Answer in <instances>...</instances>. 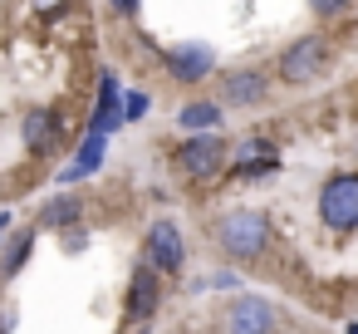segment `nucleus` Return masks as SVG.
<instances>
[{
  "instance_id": "f257e3e1",
  "label": "nucleus",
  "mask_w": 358,
  "mask_h": 334,
  "mask_svg": "<svg viewBox=\"0 0 358 334\" xmlns=\"http://www.w3.org/2000/svg\"><path fill=\"white\" fill-rule=\"evenodd\" d=\"M216 246H221L231 260H241V265L260 260V256L275 246V221H270V211H260V207H236V211H226V216L216 221Z\"/></svg>"
},
{
  "instance_id": "f03ea898",
  "label": "nucleus",
  "mask_w": 358,
  "mask_h": 334,
  "mask_svg": "<svg viewBox=\"0 0 358 334\" xmlns=\"http://www.w3.org/2000/svg\"><path fill=\"white\" fill-rule=\"evenodd\" d=\"M329 60H334V50H329V35H299V40H289L285 50H280V60H275V84H285V89H309V84H319L324 74H329Z\"/></svg>"
},
{
  "instance_id": "7ed1b4c3",
  "label": "nucleus",
  "mask_w": 358,
  "mask_h": 334,
  "mask_svg": "<svg viewBox=\"0 0 358 334\" xmlns=\"http://www.w3.org/2000/svg\"><path fill=\"white\" fill-rule=\"evenodd\" d=\"M226 167H231V148H226V138H216V133H192V138H182V143L172 148V172H177L182 182H192V187L216 182Z\"/></svg>"
},
{
  "instance_id": "20e7f679",
  "label": "nucleus",
  "mask_w": 358,
  "mask_h": 334,
  "mask_svg": "<svg viewBox=\"0 0 358 334\" xmlns=\"http://www.w3.org/2000/svg\"><path fill=\"white\" fill-rule=\"evenodd\" d=\"M319 221L334 231V236H348L358 231V172H334L324 187H319Z\"/></svg>"
},
{
  "instance_id": "39448f33",
  "label": "nucleus",
  "mask_w": 358,
  "mask_h": 334,
  "mask_svg": "<svg viewBox=\"0 0 358 334\" xmlns=\"http://www.w3.org/2000/svg\"><path fill=\"white\" fill-rule=\"evenodd\" d=\"M143 260L157 275H182V265H187V236H182V226L167 221V216L152 221L148 236H143Z\"/></svg>"
},
{
  "instance_id": "423d86ee",
  "label": "nucleus",
  "mask_w": 358,
  "mask_h": 334,
  "mask_svg": "<svg viewBox=\"0 0 358 334\" xmlns=\"http://www.w3.org/2000/svg\"><path fill=\"white\" fill-rule=\"evenodd\" d=\"M162 280H167V275H157L148 260L133 265L128 290H123V319H128V324H148V319L157 314V305H162Z\"/></svg>"
},
{
  "instance_id": "0eeeda50",
  "label": "nucleus",
  "mask_w": 358,
  "mask_h": 334,
  "mask_svg": "<svg viewBox=\"0 0 358 334\" xmlns=\"http://www.w3.org/2000/svg\"><path fill=\"white\" fill-rule=\"evenodd\" d=\"M128 94H123V79L113 74V69H103L99 74V94H94V118H89V128L84 133H99V138H108V133H118L123 123H128Z\"/></svg>"
},
{
  "instance_id": "6e6552de",
  "label": "nucleus",
  "mask_w": 358,
  "mask_h": 334,
  "mask_svg": "<svg viewBox=\"0 0 358 334\" xmlns=\"http://www.w3.org/2000/svg\"><path fill=\"white\" fill-rule=\"evenodd\" d=\"M270 172H280V148L270 138L250 133L231 148V177L236 182H255V177H270Z\"/></svg>"
},
{
  "instance_id": "1a4fd4ad",
  "label": "nucleus",
  "mask_w": 358,
  "mask_h": 334,
  "mask_svg": "<svg viewBox=\"0 0 358 334\" xmlns=\"http://www.w3.org/2000/svg\"><path fill=\"white\" fill-rule=\"evenodd\" d=\"M280 314L265 295H231L226 305V334H275Z\"/></svg>"
},
{
  "instance_id": "9d476101",
  "label": "nucleus",
  "mask_w": 358,
  "mask_h": 334,
  "mask_svg": "<svg viewBox=\"0 0 358 334\" xmlns=\"http://www.w3.org/2000/svg\"><path fill=\"white\" fill-rule=\"evenodd\" d=\"M270 99V69L260 64H241L221 79V104L226 109H260Z\"/></svg>"
},
{
  "instance_id": "9b49d317",
  "label": "nucleus",
  "mask_w": 358,
  "mask_h": 334,
  "mask_svg": "<svg viewBox=\"0 0 358 334\" xmlns=\"http://www.w3.org/2000/svg\"><path fill=\"white\" fill-rule=\"evenodd\" d=\"M162 69H167V79H177V84H201V79H211V69H216V50L201 45V40L177 45V50H162Z\"/></svg>"
},
{
  "instance_id": "f8f14e48",
  "label": "nucleus",
  "mask_w": 358,
  "mask_h": 334,
  "mask_svg": "<svg viewBox=\"0 0 358 334\" xmlns=\"http://www.w3.org/2000/svg\"><path fill=\"white\" fill-rule=\"evenodd\" d=\"M103 153H108V138L84 133V138H79V148H74V162H64L55 182H59V187H79V182H89V177L103 167Z\"/></svg>"
},
{
  "instance_id": "ddd939ff",
  "label": "nucleus",
  "mask_w": 358,
  "mask_h": 334,
  "mask_svg": "<svg viewBox=\"0 0 358 334\" xmlns=\"http://www.w3.org/2000/svg\"><path fill=\"white\" fill-rule=\"evenodd\" d=\"M59 133H64V118H59V109H50V104L30 109L25 123H20V138H25L30 153H50V148L59 143Z\"/></svg>"
},
{
  "instance_id": "4468645a",
  "label": "nucleus",
  "mask_w": 358,
  "mask_h": 334,
  "mask_svg": "<svg viewBox=\"0 0 358 334\" xmlns=\"http://www.w3.org/2000/svg\"><path fill=\"white\" fill-rule=\"evenodd\" d=\"M79 216H84V197H79V192H59V197H50V202L35 211V226H40V231H74Z\"/></svg>"
},
{
  "instance_id": "2eb2a0df",
  "label": "nucleus",
  "mask_w": 358,
  "mask_h": 334,
  "mask_svg": "<svg viewBox=\"0 0 358 334\" xmlns=\"http://www.w3.org/2000/svg\"><path fill=\"white\" fill-rule=\"evenodd\" d=\"M221 113H226L221 99H192V104L177 109V128H182L187 138H192V133H216V128H221Z\"/></svg>"
},
{
  "instance_id": "dca6fc26",
  "label": "nucleus",
  "mask_w": 358,
  "mask_h": 334,
  "mask_svg": "<svg viewBox=\"0 0 358 334\" xmlns=\"http://www.w3.org/2000/svg\"><path fill=\"white\" fill-rule=\"evenodd\" d=\"M35 231H40V226H25V231H15V236L6 241V251H0V285H10V280L25 270V260H30V251H35Z\"/></svg>"
},
{
  "instance_id": "f3484780",
  "label": "nucleus",
  "mask_w": 358,
  "mask_h": 334,
  "mask_svg": "<svg viewBox=\"0 0 358 334\" xmlns=\"http://www.w3.org/2000/svg\"><path fill=\"white\" fill-rule=\"evenodd\" d=\"M348 6H353V0H309V11H314L319 20H338Z\"/></svg>"
},
{
  "instance_id": "a211bd4d",
  "label": "nucleus",
  "mask_w": 358,
  "mask_h": 334,
  "mask_svg": "<svg viewBox=\"0 0 358 334\" xmlns=\"http://www.w3.org/2000/svg\"><path fill=\"white\" fill-rule=\"evenodd\" d=\"M123 109H128V123H133V118H143V113H148V94L128 89V104H123Z\"/></svg>"
},
{
  "instance_id": "6ab92c4d",
  "label": "nucleus",
  "mask_w": 358,
  "mask_h": 334,
  "mask_svg": "<svg viewBox=\"0 0 358 334\" xmlns=\"http://www.w3.org/2000/svg\"><path fill=\"white\" fill-rule=\"evenodd\" d=\"M84 246H89V231H84V226L64 231V251H69V256H74V251H84Z\"/></svg>"
},
{
  "instance_id": "aec40b11",
  "label": "nucleus",
  "mask_w": 358,
  "mask_h": 334,
  "mask_svg": "<svg viewBox=\"0 0 358 334\" xmlns=\"http://www.w3.org/2000/svg\"><path fill=\"white\" fill-rule=\"evenodd\" d=\"M108 6H113V15H123V20H133V15H138V6H143V0H108Z\"/></svg>"
},
{
  "instance_id": "412c9836",
  "label": "nucleus",
  "mask_w": 358,
  "mask_h": 334,
  "mask_svg": "<svg viewBox=\"0 0 358 334\" xmlns=\"http://www.w3.org/2000/svg\"><path fill=\"white\" fill-rule=\"evenodd\" d=\"M206 285H211V290H236V285H241V275H231V270H221V275H216V280H206Z\"/></svg>"
},
{
  "instance_id": "4be33fe9",
  "label": "nucleus",
  "mask_w": 358,
  "mask_h": 334,
  "mask_svg": "<svg viewBox=\"0 0 358 334\" xmlns=\"http://www.w3.org/2000/svg\"><path fill=\"white\" fill-rule=\"evenodd\" d=\"M15 329V314H6V319H0V334H10Z\"/></svg>"
},
{
  "instance_id": "5701e85b",
  "label": "nucleus",
  "mask_w": 358,
  "mask_h": 334,
  "mask_svg": "<svg viewBox=\"0 0 358 334\" xmlns=\"http://www.w3.org/2000/svg\"><path fill=\"white\" fill-rule=\"evenodd\" d=\"M343 334H358V319H348V324H343Z\"/></svg>"
},
{
  "instance_id": "b1692460",
  "label": "nucleus",
  "mask_w": 358,
  "mask_h": 334,
  "mask_svg": "<svg viewBox=\"0 0 358 334\" xmlns=\"http://www.w3.org/2000/svg\"><path fill=\"white\" fill-rule=\"evenodd\" d=\"M0 197H6V172H0Z\"/></svg>"
}]
</instances>
